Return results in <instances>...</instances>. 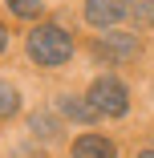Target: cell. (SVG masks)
<instances>
[{"instance_id": "1", "label": "cell", "mask_w": 154, "mask_h": 158, "mask_svg": "<svg viewBox=\"0 0 154 158\" xmlns=\"http://www.w3.org/2000/svg\"><path fill=\"white\" fill-rule=\"evenodd\" d=\"M28 57L37 65H65L73 57V37L61 24H37L28 33Z\"/></svg>"}, {"instance_id": "2", "label": "cell", "mask_w": 154, "mask_h": 158, "mask_svg": "<svg viewBox=\"0 0 154 158\" xmlns=\"http://www.w3.org/2000/svg\"><path fill=\"white\" fill-rule=\"evenodd\" d=\"M89 106H94L98 114H110V118H122L130 110V98H126V85H122L118 77H98L94 85H89Z\"/></svg>"}, {"instance_id": "3", "label": "cell", "mask_w": 154, "mask_h": 158, "mask_svg": "<svg viewBox=\"0 0 154 158\" xmlns=\"http://www.w3.org/2000/svg\"><path fill=\"white\" fill-rule=\"evenodd\" d=\"M122 16H126V0H85V20L94 28L110 33V24H118Z\"/></svg>"}, {"instance_id": "4", "label": "cell", "mask_w": 154, "mask_h": 158, "mask_svg": "<svg viewBox=\"0 0 154 158\" xmlns=\"http://www.w3.org/2000/svg\"><path fill=\"white\" fill-rule=\"evenodd\" d=\"M102 53L110 61H130V57H138V37L134 33H106L102 37Z\"/></svg>"}, {"instance_id": "5", "label": "cell", "mask_w": 154, "mask_h": 158, "mask_svg": "<svg viewBox=\"0 0 154 158\" xmlns=\"http://www.w3.org/2000/svg\"><path fill=\"white\" fill-rule=\"evenodd\" d=\"M114 154H118L114 142L102 138V134H85V138L73 142V158H114Z\"/></svg>"}, {"instance_id": "6", "label": "cell", "mask_w": 154, "mask_h": 158, "mask_svg": "<svg viewBox=\"0 0 154 158\" xmlns=\"http://www.w3.org/2000/svg\"><path fill=\"white\" fill-rule=\"evenodd\" d=\"M57 106H61V114H65V118H73V122H94V118H98V110L89 106L85 98H73V93H69V98H61Z\"/></svg>"}, {"instance_id": "7", "label": "cell", "mask_w": 154, "mask_h": 158, "mask_svg": "<svg viewBox=\"0 0 154 158\" xmlns=\"http://www.w3.org/2000/svg\"><path fill=\"white\" fill-rule=\"evenodd\" d=\"M16 110H20V93L8 81H0V118H12Z\"/></svg>"}, {"instance_id": "8", "label": "cell", "mask_w": 154, "mask_h": 158, "mask_svg": "<svg viewBox=\"0 0 154 158\" xmlns=\"http://www.w3.org/2000/svg\"><path fill=\"white\" fill-rule=\"evenodd\" d=\"M126 12L134 16V24H154V4L150 0H126Z\"/></svg>"}, {"instance_id": "9", "label": "cell", "mask_w": 154, "mask_h": 158, "mask_svg": "<svg viewBox=\"0 0 154 158\" xmlns=\"http://www.w3.org/2000/svg\"><path fill=\"white\" fill-rule=\"evenodd\" d=\"M4 4L16 12V16H24V20H33V16H41V4L45 0H4Z\"/></svg>"}, {"instance_id": "10", "label": "cell", "mask_w": 154, "mask_h": 158, "mask_svg": "<svg viewBox=\"0 0 154 158\" xmlns=\"http://www.w3.org/2000/svg\"><path fill=\"white\" fill-rule=\"evenodd\" d=\"M28 126H33V134L37 138H57V126H53V118H45V114H33V122H28Z\"/></svg>"}, {"instance_id": "11", "label": "cell", "mask_w": 154, "mask_h": 158, "mask_svg": "<svg viewBox=\"0 0 154 158\" xmlns=\"http://www.w3.org/2000/svg\"><path fill=\"white\" fill-rule=\"evenodd\" d=\"M8 49V33H4V24H0V53Z\"/></svg>"}, {"instance_id": "12", "label": "cell", "mask_w": 154, "mask_h": 158, "mask_svg": "<svg viewBox=\"0 0 154 158\" xmlns=\"http://www.w3.org/2000/svg\"><path fill=\"white\" fill-rule=\"evenodd\" d=\"M142 158H154V150H146V154H142Z\"/></svg>"}]
</instances>
